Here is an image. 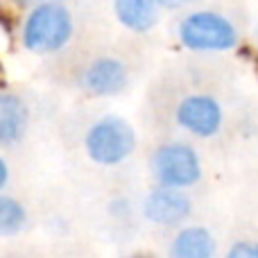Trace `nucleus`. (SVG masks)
<instances>
[{
    "mask_svg": "<svg viewBox=\"0 0 258 258\" xmlns=\"http://www.w3.org/2000/svg\"><path fill=\"white\" fill-rule=\"evenodd\" d=\"M256 39H258V27H256Z\"/></svg>",
    "mask_w": 258,
    "mask_h": 258,
    "instance_id": "16",
    "label": "nucleus"
},
{
    "mask_svg": "<svg viewBox=\"0 0 258 258\" xmlns=\"http://www.w3.org/2000/svg\"><path fill=\"white\" fill-rule=\"evenodd\" d=\"M215 251V240L209 229L204 227H186L177 233L170 256L172 258H211Z\"/></svg>",
    "mask_w": 258,
    "mask_h": 258,
    "instance_id": "10",
    "label": "nucleus"
},
{
    "mask_svg": "<svg viewBox=\"0 0 258 258\" xmlns=\"http://www.w3.org/2000/svg\"><path fill=\"white\" fill-rule=\"evenodd\" d=\"M190 211L192 204L181 192V188H170V186H161L156 190H152L145 197V204H143L145 218L154 224H163V227H172V224L183 222L190 215Z\"/></svg>",
    "mask_w": 258,
    "mask_h": 258,
    "instance_id": "7",
    "label": "nucleus"
},
{
    "mask_svg": "<svg viewBox=\"0 0 258 258\" xmlns=\"http://www.w3.org/2000/svg\"><path fill=\"white\" fill-rule=\"evenodd\" d=\"M152 172L161 186L190 188L202 179L200 156L186 143H168L152 156Z\"/></svg>",
    "mask_w": 258,
    "mask_h": 258,
    "instance_id": "4",
    "label": "nucleus"
},
{
    "mask_svg": "<svg viewBox=\"0 0 258 258\" xmlns=\"http://www.w3.org/2000/svg\"><path fill=\"white\" fill-rule=\"evenodd\" d=\"M86 154L98 165H118L136 147L134 127L120 116H104L89 127L84 138Z\"/></svg>",
    "mask_w": 258,
    "mask_h": 258,
    "instance_id": "3",
    "label": "nucleus"
},
{
    "mask_svg": "<svg viewBox=\"0 0 258 258\" xmlns=\"http://www.w3.org/2000/svg\"><path fill=\"white\" fill-rule=\"evenodd\" d=\"M156 0H113V12L118 21L132 32H147L156 25Z\"/></svg>",
    "mask_w": 258,
    "mask_h": 258,
    "instance_id": "9",
    "label": "nucleus"
},
{
    "mask_svg": "<svg viewBox=\"0 0 258 258\" xmlns=\"http://www.w3.org/2000/svg\"><path fill=\"white\" fill-rule=\"evenodd\" d=\"M27 222V213L21 202L9 195H0V236H14L23 231Z\"/></svg>",
    "mask_w": 258,
    "mask_h": 258,
    "instance_id": "11",
    "label": "nucleus"
},
{
    "mask_svg": "<svg viewBox=\"0 0 258 258\" xmlns=\"http://www.w3.org/2000/svg\"><path fill=\"white\" fill-rule=\"evenodd\" d=\"M27 107L16 93L0 95V145L9 147L23 138L27 129Z\"/></svg>",
    "mask_w": 258,
    "mask_h": 258,
    "instance_id": "8",
    "label": "nucleus"
},
{
    "mask_svg": "<svg viewBox=\"0 0 258 258\" xmlns=\"http://www.w3.org/2000/svg\"><path fill=\"white\" fill-rule=\"evenodd\" d=\"M129 82V73L120 59L100 57L86 66L82 73V89L95 98H109L118 95Z\"/></svg>",
    "mask_w": 258,
    "mask_h": 258,
    "instance_id": "6",
    "label": "nucleus"
},
{
    "mask_svg": "<svg viewBox=\"0 0 258 258\" xmlns=\"http://www.w3.org/2000/svg\"><path fill=\"white\" fill-rule=\"evenodd\" d=\"M9 181V165L5 159H0V188H7Z\"/></svg>",
    "mask_w": 258,
    "mask_h": 258,
    "instance_id": "14",
    "label": "nucleus"
},
{
    "mask_svg": "<svg viewBox=\"0 0 258 258\" xmlns=\"http://www.w3.org/2000/svg\"><path fill=\"white\" fill-rule=\"evenodd\" d=\"M14 3H16L18 7H30V5H34L36 0H14Z\"/></svg>",
    "mask_w": 258,
    "mask_h": 258,
    "instance_id": "15",
    "label": "nucleus"
},
{
    "mask_svg": "<svg viewBox=\"0 0 258 258\" xmlns=\"http://www.w3.org/2000/svg\"><path fill=\"white\" fill-rule=\"evenodd\" d=\"M156 3L163 9H177V7H183V5L192 3V0H156Z\"/></svg>",
    "mask_w": 258,
    "mask_h": 258,
    "instance_id": "13",
    "label": "nucleus"
},
{
    "mask_svg": "<svg viewBox=\"0 0 258 258\" xmlns=\"http://www.w3.org/2000/svg\"><path fill=\"white\" fill-rule=\"evenodd\" d=\"M227 258H258V242L240 240L227 251Z\"/></svg>",
    "mask_w": 258,
    "mask_h": 258,
    "instance_id": "12",
    "label": "nucleus"
},
{
    "mask_svg": "<svg viewBox=\"0 0 258 258\" xmlns=\"http://www.w3.org/2000/svg\"><path fill=\"white\" fill-rule=\"evenodd\" d=\"M177 122L195 136L209 138L222 127V107L211 95H188L177 107Z\"/></svg>",
    "mask_w": 258,
    "mask_h": 258,
    "instance_id": "5",
    "label": "nucleus"
},
{
    "mask_svg": "<svg viewBox=\"0 0 258 258\" xmlns=\"http://www.w3.org/2000/svg\"><path fill=\"white\" fill-rule=\"evenodd\" d=\"M179 41L197 52H222L238 45V30L218 12H195L179 23Z\"/></svg>",
    "mask_w": 258,
    "mask_h": 258,
    "instance_id": "2",
    "label": "nucleus"
},
{
    "mask_svg": "<svg viewBox=\"0 0 258 258\" xmlns=\"http://www.w3.org/2000/svg\"><path fill=\"white\" fill-rule=\"evenodd\" d=\"M73 36V16L59 3H41L23 23L21 41L30 52L50 54L61 50Z\"/></svg>",
    "mask_w": 258,
    "mask_h": 258,
    "instance_id": "1",
    "label": "nucleus"
}]
</instances>
